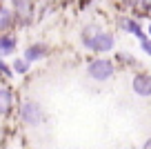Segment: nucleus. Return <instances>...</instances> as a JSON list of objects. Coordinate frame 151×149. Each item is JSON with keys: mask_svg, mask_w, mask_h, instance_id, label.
<instances>
[{"mask_svg": "<svg viewBox=\"0 0 151 149\" xmlns=\"http://www.w3.org/2000/svg\"><path fill=\"white\" fill-rule=\"evenodd\" d=\"M18 116H20V122L27 125V127H38L47 120L45 107L40 103H36V100H24L18 107Z\"/></svg>", "mask_w": 151, "mask_h": 149, "instance_id": "nucleus-1", "label": "nucleus"}, {"mask_svg": "<svg viewBox=\"0 0 151 149\" xmlns=\"http://www.w3.org/2000/svg\"><path fill=\"white\" fill-rule=\"evenodd\" d=\"M113 74H116V65L109 58H96L87 65V76L96 82H107L113 78Z\"/></svg>", "mask_w": 151, "mask_h": 149, "instance_id": "nucleus-2", "label": "nucleus"}, {"mask_svg": "<svg viewBox=\"0 0 151 149\" xmlns=\"http://www.w3.org/2000/svg\"><path fill=\"white\" fill-rule=\"evenodd\" d=\"M82 45H85L87 49H91V51H96V54H107V51H111L113 47H116V38H113L109 31H98L91 40L82 42Z\"/></svg>", "mask_w": 151, "mask_h": 149, "instance_id": "nucleus-3", "label": "nucleus"}, {"mask_svg": "<svg viewBox=\"0 0 151 149\" xmlns=\"http://www.w3.org/2000/svg\"><path fill=\"white\" fill-rule=\"evenodd\" d=\"M14 2V16L22 27H27L33 18V0H11Z\"/></svg>", "mask_w": 151, "mask_h": 149, "instance_id": "nucleus-4", "label": "nucleus"}, {"mask_svg": "<svg viewBox=\"0 0 151 149\" xmlns=\"http://www.w3.org/2000/svg\"><path fill=\"white\" fill-rule=\"evenodd\" d=\"M131 89L136 96L140 98H149L151 96V74H147V71H140V74H136L131 78Z\"/></svg>", "mask_w": 151, "mask_h": 149, "instance_id": "nucleus-5", "label": "nucleus"}, {"mask_svg": "<svg viewBox=\"0 0 151 149\" xmlns=\"http://www.w3.org/2000/svg\"><path fill=\"white\" fill-rule=\"evenodd\" d=\"M47 54H49L47 45H42V42H33V45L24 47L22 58H24V60H29V62H38V60H42Z\"/></svg>", "mask_w": 151, "mask_h": 149, "instance_id": "nucleus-6", "label": "nucleus"}, {"mask_svg": "<svg viewBox=\"0 0 151 149\" xmlns=\"http://www.w3.org/2000/svg\"><path fill=\"white\" fill-rule=\"evenodd\" d=\"M14 111V91L9 87H0V116H9Z\"/></svg>", "mask_w": 151, "mask_h": 149, "instance_id": "nucleus-7", "label": "nucleus"}, {"mask_svg": "<svg viewBox=\"0 0 151 149\" xmlns=\"http://www.w3.org/2000/svg\"><path fill=\"white\" fill-rule=\"evenodd\" d=\"M16 49H18V40H16V36H9V33L0 36V58L16 54Z\"/></svg>", "mask_w": 151, "mask_h": 149, "instance_id": "nucleus-8", "label": "nucleus"}, {"mask_svg": "<svg viewBox=\"0 0 151 149\" xmlns=\"http://www.w3.org/2000/svg\"><path fill=\"white\" fill-rule=\"evenodd\" d=\"M120 27H122L127 33L136 36L138 40H140V38L145 36V31H142V25L138 22V20H133V18H122V20H120Z\"/></svg>", "mask_w": 151, "mask_h": 149, "instance_id": "nucleus-9", "label": "nucleus"}, {"mask_svg": "<svg viewBox=\"0 0 151 149\" xmlns=\"http://www.w3.org/2000/svg\"><path fill=\"white\" fill-rule=\"evenodd\" d=\"M16 22V16H14V9L9 7H0V31H7L11 29Z\"/></svg>", "mask_w": 151, "mask_h": 149, "instance_id": "nucleus-10", "label": "nucleus"}, {"mask_svg": "<svg viewBox=\"0 0 151 149\" xmlns=\"http://www.w3.org/2000/svg\"><path fill=\"white\" fill-rule=\"evenodd\" d=\"M11 69H14V74H27V71L31 69V62L20 56V58H16V60L11 62Z\"/></svg>", "mask_w": 151, "mask_h": 149, "instance_id": "nucleus-11", "label": "nucleus"}, {"mask_svg": "<svg viewBox=\"0 0 151 149\" xmlns=\"http://www.w3.org/2000/svg\"><path fill=\"white\" fill-rule=\"evenodd\" d=\"M0 76H2V78H14V69H11V65H7L2 58H0Z\"/></svg>", "mask_w": 151, "mask_h": 149, "instance_id": "nucleus-12", "label": "nucleus"}, {"mask_svg": "<svg viewBox=\"0 0 151 149\" xmlns=\"http://www.w3.org/2000/svg\"><path fill=\"white\" fill-rule=\"evenodd\" d=\"M140 49L147 54V56H151V38H147V36L140 38Z\"/></svg>", "mask_w": 151, "mask_h": 149, "instance_id": "nucleus-13", "label": "nucleus"}, {"mask_svg": "<svg viewBox=\"0 0 151 149\" xmlns=\"http://www.w3.org/2000/svg\"><path fill=\"white\" fill-rule=\"evenodd\" d=\"M138 5H140V9L145 11V14H151V0H140Z\"/></svg>", "mask_w": 151, "mask_h": 149, "instance_id": "nucleus-14", "label": "nucleus"}, {"mask_svg": "<svg viewBox=\"0 0 151 149\" xmlns=\"http://www.w3.org/2000/svg\"><path fill=\"white\" fill-rule=\"evenodd\" d=\"M142 149H151V136L145 140V145H142Z\"/></svg>", "mask_w": 151, "mask_h": 149, "instance_id": "nucleus-15", "label": "nucleus"}, {"mask_svg": "<svg viewBox=\"0 0 151 149\" xmlns=\"http://www.w3.org/2000/svg\"><path fill=\"white\" fill-rule=\"evenodd\" d=\"M124 2H127V5H131V7H133V5H138V2H140V0H124Z\"/></svg>", "mask_w": 151, "mask_h": 149, "instance_id": "nucleus-16", "label": "nucleus"}, {"mask_svg": "<svg viewBox=\"0 0 151 149\" xmlns=\"http://www.w3.org/2000/svg\"><path fill=\"white\" fill-rule=\"evenodd\" d=\"M147 31H149V36H151V22H149V25H147Z\"/></svg>", "mask_w": 151, "mask_h": 149, "instance_id": "nucleus-17", "label": "nucleus"}]
</instances>
